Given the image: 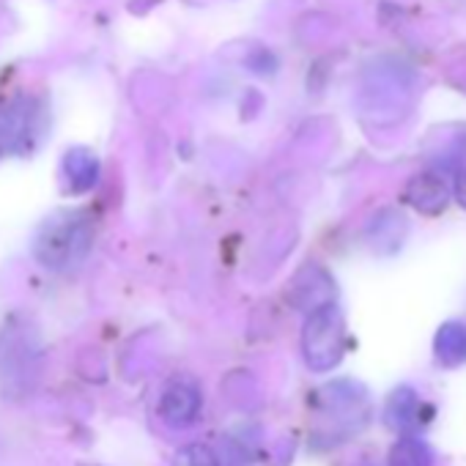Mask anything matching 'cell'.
I'll return each instance as SVG.
<instances>
[{
  "instance_id": "1",
  "label": "cell",
  "mask_w": 466,
  "mask_h": 466,
  "mask_svg": "<svg viewBox=\"0 0 466 466\" xmlns=\"http://www.w3.org/2000/svg\"><path fill=\"white\" fill-rule=\"evenodd\" d=\"M91 245L94 225L77 211H61L39 228L34 239V256L42 267L53 272H66L88 256Z\"/></svg>"
},
{
  "instance_id": "2",
  "label": "cell",
  "mask_w": 466,
  "mask_h": 466,
  "mask_svg": "<svg viewBox=\"0 0 466 466\" xmlns=\"http://www.w3.org/2000/svg\"><path fill=\"white\" fill-rule=\"evenodd\" d=\"M346 351V324L338 305L327 302L308 316L302 329V354L310 370H332Z\"/></svg>"
},
{
  "instance_id": "3",
  "label": "cell",
  "mask_w": 466,
  "mask_h": 466,
  "mask_svg": "<svg viewBox=\"0 0 466 466\" xmlns=\"http://www.w3.org/2000/svg\"><path fill=\"white\" fill-rule=\"evenodd\" d=\"M47 135V113L39 99L17 96L0 107V154L28 157Z\"/></svg>"
},
{
  "instance_id": "4",
  "label": "cell",
  "mask_w": 466,
  "mask_h": 466,
  "mask_svg": "<svg viewBox=\"0 0 466 466\" xmlns=\"http://www.w3.org/2000/svg\"><path fill=\"white\" fill-rule=\"evenodd\" d=\"M200 390L195 381L187 379H176L165 387L162 398H159V417L170 425V428H187L198 420L200 414Z\"/></svg>"
},
{
  "instance_id": "5",
  "label": "cell",
  "mask_w": 466,
  "mask_h": 466,
  "mask_svg": "<svg viewBox=\"0 0 466 466\" xmlns=\"http://www.w3.org/2000/svg\"><path fill=\"white\" fill-rule=\"evenodd\" d=\"M422 400L411 387H398L384 409V420L392 431H414L420 425Z\"/></svg>"
},
{
  "instance_id": "6",
  "label": "cell",
  "mask_w": 466,
  "mask_h": 466,
  "mask_svg": "<svg viewBox=\"0 0 466 466\" xmlns=\"http://www.w3.org/2000/svg\"><path fill=\"white\" fill-rule=\"evenodd\" d=\"M406 198L422 214H439L444 208V203H447V187H444V181L439 176L422 173V176H414L409 181Z\"/></svg>"
},
{
  "instance_id": "7",
  "label": "cell",
  "mask_w": 466,
  "mask_h": 466,
  "mask_svg": "<svg viewBox=\"0 0 466 466\" xmlns=\"http://www.w3.org/2000/svg\"><path fill=\"white\" fill-rule=\"evenodd\" d=\"M64 173L75 192H88L99 181V159L88 148H72L64 157Z\"/></svg>"
},
{
  "instance_id": "8",
  "label": "cell",
  "mask_w": 466,
  "mask_h": 466,
  "mask_svg": "<svg viewBox=\"0 0 466 466\" xmlns=\"http://www.w3.org/2000/svg\"><path fill=\"white\" fill-rule=\"evenodd\" d=\"M433 349H436L439 362H444V365H458V362H463V360H466V327L458 324V321L444 324V327L436 332Z\"/></svg>"
},
{
  "instance_id": "9",
  "label": "cell",
  "mask_w": 466,
  "mask_h": 466,
  "mask_svg": "<svg viewBox=\"0 0 466 466\" xmlns=\"http://www.w3.org/2000/svg\"><path fill=\"white\" fill-rule=\"evenodd\" d=\"M390 466H433V450L414 436H403L390 450Z\"/></svg>"
},
{
  "instance_id": "10",
  "label": "cell",
  "mask_w": 466,
  "mask_h": 466,
  "mask_svg": "<svg viewBox=\"0 0 466 466\" xmlns=\"http://www.w3.org/2000/svg\"><path fill=\"white\" fill-rule=\"evenodd\" d=\"M173 466H219L214 452L203 444H187L176 452Z\"/></svg>"
},
{
  "instance_id": "11",
  "label": "cell",
  "mask_w": 466,
  "mask_h": 466,
  "mask_svg": "<svg viewBox=\"0 0 466 466\" xmlns=\"http://www.w3.org/2000/svg\"><path fill=\"white\" fill-rule=\"evenodd\" d=\"M455 198H458V203L466 208V167L458 173V178H455Z\"/></svg>"
}]
</instances>
